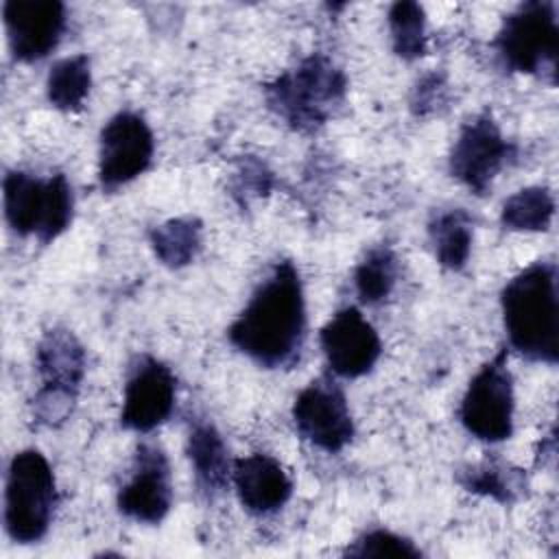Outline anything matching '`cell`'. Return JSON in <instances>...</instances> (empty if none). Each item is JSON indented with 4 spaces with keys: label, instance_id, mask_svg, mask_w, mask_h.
<instances>
[{
    "label": "cell",
    "instance_id": "cell-19",
    "mask_svg": "<svg viewBox=\"0 0 559 559\" xmlns=\"http://www.w3.org/2000/svg\"><path fill=\"white\" fill-rule=\"evenodd\" d=\"M203 242V225L197 218H170L151 231V245L162 264L181 269L190 264Z\"/></svg>",
    "mask_w": 559,
    "mask_h": 559
},
{
    "label": "cell",
    "instance_id": "cell-24",
    "mask_svg": "<svg viewBox=\"0 0 559 559\" xmlns=\"http://www.w3.org/2000/svg\"><path fill=\"white\" fill-rule=\"evenodd\" d=\"M349 557H419V548L406 537H400L384 528H373L360 535L349 548Z\"/></svg>",
    "mask_w": 559,
    "mask_h": 559
},
{
    "label": "cell",
    "instance_id": "cell-11",
    "mask_svg": "<svg viewBox=\"0 0 559 559\" xmlns=\"http://www.w3.org/2000/svg\"><path fill=\"white\" fill-rule=\"evenodd\" d=\"M175 393L173 371L153 356H140L124 384L122 426L135 432H151L173 413Z\"/></svg>",
    "mask_w": 559,
    "mask_h": 559
},
{
    "label": "cell",
    "instance_id": "cell-12",
    "mask_svg": "<svg viewBox=\"0 0 559 559\" xmlns=\"http://www.w3.org/2000/svg\"><path fill=\"white\" fill-rule=\"evenodd\" d=\"M170 504L168 459L159 445L142 443L135 452L131 476L118 491V509L135 522L157 524L166 518Z\"/></svg>",
    "mask_w": 559,
    "mask_h": 559
},
{
    "label": "cell",
    "instance_id": "cell-20",
    "mask_svg": "<svg viewBox=\"0 0 559 559\" xmlns=\"http://www.w3.org/2000/svg\"><path fill=\"white\" fill-rule=\"evenodd\" d=\"M92 85V70L87 55H74L57 61L46 81L48 100L61 111H76L83 107Z\"/></svg>",
    "mask_w": 559,
    "mask_h": 559
},
{
    "label": "cell",
    "instance_id": "cell-14",
    "mask_svg": "<svg viewBox=\"0 0 559 559\" xmlns=\"http://www.w3.org/2000/svg\"><path fill=\"white\" fill-rule=\"evenodd\" d=\"M4 26L11 52L17 61L44 59L61 39L66 7L57 0H9Z\"/></svg>",
    "mask_w": 559,
    "mask_h": 559
},
{
    "label": "cell",
    "instance_id": "cell-27",
    "mask_svg": "<svg viewBox=\"0 0 559 559\" xmlns=\"http://www.w3.org/2000/svg\"><path fill=\"white\" fill-rule=\"evenodd\" d=\"M271 173L266 170L264 164H260L258 159H245L240 164V168L236 170V194H245V199L249 197H258V194H266L271 188Z\"/></svg>",
    "mask_w": 559,
    "mask_h": 559
},
{
    "label": "cell",
    "instance_id": "cell-26",
    "mask_svg": "<svg viewBox=\"0 0 559 559\" xmlns=\"http://www.w3.org/2000/svg\"><path fill=\"white\" fill-rule=\"evenodd\" d=\"M461 483L467 491L489 496L498 502H509L513 498V487H511L509 476L504 478L502 467H498L493 463H483V465L469 467L467 472H463Z\"/></svg>",
    "mask_w": 559,
    "mask_h": 559
},
{
    "label": "cell",
    "instance_id": "cell-23",
    "mask_svg": "<svg viewBox=\"0 0 559 559\" xmlns=\"http://www.w3.org/2000/svg\"><path fill=\"white\" fill-rule=\"evenodd\" d=\"M389 31L397 57L413 61L426 52V15L417 2H395L389 11Z\"/></svg>",
    "mask_w": 559,
    "mask_h": 559
},
{
    "label": "cell",
    "instance_id": "cell-6",
    "mask_svg": "<svg viewBox=\"0 0 559 559\" xmlns=\"http://www.w3.org/2000/svg\"><path fill=\"white\" fill-rule=\"evenodd\" d=\"M559 28L555 2L533 0L520 4L502 22L493 48L509 70L539 74L555 83Z\"/></svg>",
    "mask_w": 559,
    "mask_h": 559
},
{
    "label": "cell",
    "instance_id": "cell-21",
    "mask_svg": "<svg viewBox=\"0 0 559 559\" xmlns=\"http://www.w3.org/2000/svg\"><path fill=\"white\" fill-rule=\"evenodd\" d=\"M555 216V199L548 188L531 186L511 194L500 212V223L513 231H544Z\"/></svg>",
    "mask_w": 559,
    "mask_h": 559
},
{
    "label": "cell",
    "instance_id": "cell-15",
    "mask_svg": "<svg viewBox=\"0 0 559 559\" xmlns=\"http://www.w3.org/2000/svg\"><path fill=\"white\" fill-rule=\"evenodd\" d=\"M236 493L251 513H271L286 504L293 493V480L286 469L269 454H249L231 469Z\"/></svg>",
    "mask_w": 559,
    "mask_h": 559
},
{
    "label": "cell",
    "instance_id": "cell-2",
    "mask_svg": "<svg viewBox=\"0 0 559 559\" xmlns=\"http://www.w3.org/2000/svg\"><path fill=\"white\" fill-rule=\"evenodd\" d=\"M500 304L511 347L528 360L555 365L559 358L557 266L531 264L504 286Z\"/></svg>",
    "mask_w": 559,
    "mask_h": 559
},
{
    "label": "cell",
    "instance_id": "cell-25",
    "mask_svg": "<svg viewBox=\"0 0 559 559\" xmlns=\"http://www.w3.org/2000/svg\"><path fill=\"white\" fill-rule=\"evenodd\" d=\"M74 402H76V391L41 386L33 397V419L39 426L57 428L70 417Z\"/></svg>",
    "mask_w": 559,
    "mask_h": 559
},
{
    "label": "cell",
    "instance_id": "cell-3",
    "mask_svg": "<svg viewBox=\"0 0 559 559\" xmlns=\"http://www.w3.org/2000/svg\"><path fill=\"white\" fill-rule=\"evenodd\" d=\"M345 72L325 55L312 52L264 85L269 109L295 131H314L343 105Z\"/></svg>",
    "mask_w": 559,
    "mask_h": 559
},
{
    "label": "cell",
    "instance_id": "cell-8",
    "mask_svg": "<svg viewBox=\"0 0 559 559\" xmlns=\"http://www.w3.org/2000/svg\"><path fill=\"white\" fill-rule=\"evenodd\" d=\"M297 432L330 454L354 439V421L343 389L332 378H317L299 391L293 404Z\"/></svg>",
    "mask_w": 559,
    "mask_h": 559
},
{
    "label": "cell",
    "instance_id": "cell-9",
    "mask_svg": "<svg viewBox=\"0 0 559 559\" xmlns=\"http://www.w3.org/2000/svg\"><path fill=\"white\" fill-rule=\"evenodd\" d=\"M153 133L133 111L116 114L100 131L98 179L105 190H116L142 175L153 159Z\"/></svg>",
    "mask_w": 559,
    "mask_h": 559
},
{
    "label": "cell",
    "instance_id": "cell-28",
    "mask_svg": "<svg viewBox=\"0 0 559 559\" xmlns=\"http://www.w3.org/2000/svg\"><path fill=\"white\" fill-rule=\"evenodd\" d=\"M441 94H443V83L437 79V74H432L417 85V96L413 100V107L419 114H424V111L437 107V103H441Z\"/></svg>",
    "mask_w": 559,
    "mask_h": 559
},
{
    "label": "cell",
    "instance_id": "cell-16",
    "mask_svg": "<svg viewBox=\"0 0 559 559\" xmlns=\"http://www.w3.org/2000/svg\"><path fill=\"white\" fill-rule=\"evenodd\" d=\"M37 371L41 386L79 391L85 373V352L79 338L66 328L48 330L37 345Z\"/></svg>",
    "mask_w": 559,
    "mask_h": 559
},
{
    "label": "cell",
    "instance_id": "cell-1",
    "mask_svg": "<svg viewBox=\"0 0 559 559\" xmlns=\"http://www.w3.org/2000/svg\"><path fill=\"white\" fill-rule=\"evenodd\" d=\"M227 336L236 349L269 369L295 362L306 338V301L293 262L273 266L229 325Z\"/></svg>",
    "mask_w": 559,
    "mask_h": 559
},
{
    "label": "cell",
    "instance_id": "cell-17",
    "mask_svg": "<svg viewBox=\"0 0 559 559\" xmlns=\"http://www.w3.org/2000/svg\"><path fill=\"white\" fill-rule=\"evenodd\" d=\"M188 456L194 469L197 485L207 496L218 493L229 483V456L223 437L212 424H194L188 435Z\"/></svg>",
    "mask_w": 559,
    "mask_h": 559
},
{
    "label": "cell",
    "instance_id": "cell-5",
    "mask_svg": "<svg viewBox=\"0 0 559 559\" xmlns=\"http://www.w3.org/2000/svg\"><path fill=\"white\" fill-rule=\"evenodd\" d=\"M72 207V188L61 173L41 179L13 170L4 177V214L22 236H37L41 242L55 240L68 229Z\"/></svg>",
    "mask_w": 559,
    "mask_h": 559
},
{
    "label": "cell",
    "instance_id": "cell-22",
    "mask_svg": "<svg viewBox=\"0 0 559 559\" xmlns=\"http://www.w3.org/2000/svg\"><path fill=\"white\" fill-rule=\"evenodd\" d=\"M397 280V258L389 247L371 249L358 264L354 284L360 301L378 304L393 290Z\"/></svg>",
    "mask_w": 559,
    "mask_h": 559
},
{
    "label": "cell",
    "instance_id": "cell-4",
    "mask_svg": "<svg viewBox=\"0 0 559 559\" xmlns=\"http://www.w3.org/2000/svg\"><path fill=\"white\" fill-rule=\"evenodd\" d=\"M57 487L50 463L39 450H22L7 472L4 528L17 544L39 542L52 520Z\"/></svg>",
    "mask_w": 559,
    "mask_h": 559
},
{
    "label": "cell",
    "instance_id": "cell-18",
    "mask_svg": "<svg viewBox=\"0 0 559 559\" xmlns=\"http://www.w3.org/2000/svg\"><path fill=\"white\" fill-rule=\"evenodd\" d=\"M435 255L441 266L459 271L472 251V221L465 210L439 212L428 227Z\"/></svg>",
    "mask_w": 559,
    "mask_h": 559
},
{
    "label": "cell",
    "instance_id": "cell-10",
    "mask_svg": "<svg viewBox=\"0 0 559 559\" xmlns=\"http://www.w3.org/2000/svg\"><path fill=\"white\" fill-rule=\"evenodd\" d=\"M513 151L493 118L480 114L463 124L450 153V173L476 194H485L493 177L513 157Z\"/></svg>",
    "mask_w": 559,
    "mask_h": 559
},
{
    "label": "cell",
    "instance_id": "cell-7",
    "mask_svg": "<svg viewBox=\"0 0 559 559\" xmlns=\"http://www.w3.org/2000/svg\"><path fill=\"white\" fill-rule=\"evenodd\" d=\"M461 424L483 441H502L513 432V380L507 369V352H498L472 378L461 408Z\"/></svg>",
    "mask_w": 559,
    "mask_h": 559
},
{
    "label": "cell",
    "instance_id": "cell-13",
    "mask_svg": "<svg viewBox=\"0 0 559 559\" xmlns=\"http://www.w3.org/2000/svg\"><path fill=\"white\" fill-rule=\"evenodd\" d=\"M321 347L330 369L343 378H358L371 371L382 349L376 328L354 306L338 310L323 325Z\"/></svg>",
    "mask_w": 559,
    "mask_h": 559
}]
</instances>
